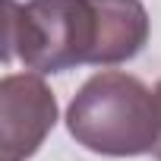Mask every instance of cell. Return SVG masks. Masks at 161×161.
<instances>
[{"label":"cell","mask_w":161,"mask_h":161,"mask_svg":"<svg viewBox=\"0 0 161 161\" xmlns=\"http://www.w3.org/2000/svg\"><path fill=\"white\" fill-rule=\"evenodd\" d=\"M155 98H158V114H161V82L155 86ZM155 158L161 161V133H158V145H155Z\"/></svg>","instance_id":"4"},{"label":"cell","mask_w":161,"mask_h":161,"mask_svg":"<svg viewBox=\"0 0 161 161\" xmlns=\"http://www.w3.org/2000/svg\"><path fill=\"white\" fill-rule=\"evenodd\" d=\"M57 123V98L41 73L0 79V152L3 161H29Z\"/></svg>","instance_id":"3"},{"label":"cell","mask_w":161,"mask_h":161,"mask_svg":"<svg viewBox=\"0 0 161 161\" xmlns=\"http://www.w3.org/2000/svg\"><path fill=\"white\" fill-rule=\"evenodd\" d=\"M66 130L95 155H148L155 152L161 133L158 98L142 79L120 69H101L73 95L66 108Z\"/></svg>","instance_id":"2"},{"label":"cell","mask_w":161,"mask_h":161,"mask_svg":"<svg viewBox=\"0 0 161 161\" xmlns=\"http://www.w3.org/2000/svg\"><path fill=\"white\" fill-rule=\"evenodd\" d=\"M152 32L142 0H7V60L47 76L133 60Z\"/></svg>","instance_id":"1"}]
</instances>
